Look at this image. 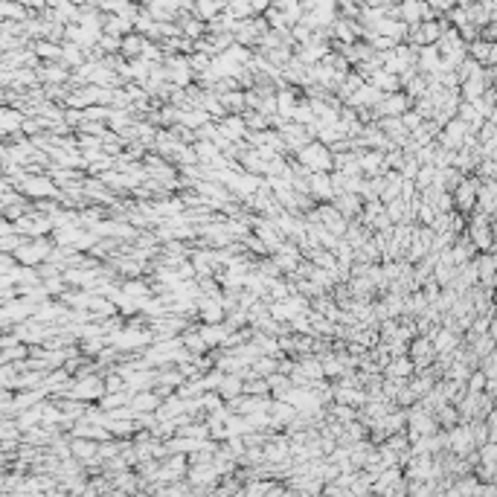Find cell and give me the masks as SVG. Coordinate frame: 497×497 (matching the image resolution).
Here are the masks:
<instances>
[{
	"instance_id": "6da1fadb",
	"label": "cell",
	"mask_w": 497,
	"mask_h": 497,
	"mask_svg": "<svg viewBox=\"0 0 497 497\" xmlns=\"http://www.w3.org/2000/svg\"><path fill=\"white\" fill-rule=\"evenodd\" d=\"M294 158L300 166H306L308 172H335V151H332V146L320 143V140L306 143Z\"/></svg>"
},
{
	"instance_id": "7a4b0ae2",
	"label": "cell",
	"mask_w": 497,
	"mask_h": 497,
	"mask_svg": "<svg viewBox=\"0 0 497 497\" xmlns=\"http://www.w3.org/2000/svg\"><path fill=\"white\" fill-rule=\"evenodd\" d=\"M18 189L26 198H32V201H44V198L62 201V187L55 183V178L50 172H26V178L18 183Z\"/></svg>"
},
{
	"instance_id": "3957f363",
	"label": "cell",
	"mask_w": 497,
	"mask_h": 497,
	"mask_svg": "<svg viewBox=\"0 0 497 497\" xmlns=\"http://www.w3.org/2000/svg\"><path fill=\"white\" fill-rule=\"evenodd\" d=\"M468 236H471V241L477 245V250H491V247H494V241H497V230L491 227L489 212L477 209L474 216L468 218Z\"/></svg>"
},
{
	"instance_id": "277c9868",
	"label": "cell",
	"mask_w": 497,
	"mask_h": 497,
	"mask_svg": "<svg viewBox=\"0 0 497 497\" xmlns=\"http://www.w3.org/2000/svg\"><path fill=\"white\" fill-rule=\"evenodd\" d=\"M445 30H448V24L439 21V18H428V21H422V24H413V26H410V32H407V44H413V47L436 44Z\"/></svg>"
},
{
	"instance_id": "5b68a950",
	"label": "cell",
	"mask_w": 497,
	"mask_h": 497,
	"mask_svg": "<svg viewBox=\"0 0 497 497\" xmlns=\"http://www.w3.org/2000/svg\"><path fill=\"white\" fill-rule=\"evenodd\" d=\"M35 308L38 303L30 300V297H15V300H6L3 303V311H0V320H3V329H12L15 323H24V320H30L35 315Z\"/></svg>"
},
{
	"instance_id": "8992f818",
	"label": "cell",
	"mask_w": 497,
	"mask_h": 497,
	"mask_svg": "<svg viewBox=\"0 0 497 497\" xmlns=\"http://www.w3.org/2000/svg\"><path fill=\"white\" fill-rule=\"evenodd\" d=\"M480 178H462L460 187L453 189V209H460L462 216H471L477 209V198H480Z\"/></svg>"
},
{
	"instance_id": "52a82bcc",
	"label": "cell",
	"mask_w": 497,
	"mask_h": 497,
	"mask_svg": "<svg viewBox=\"0 0 497 497\" xmlns=\"http://www.w3.org/2000/svg\"><path fill=\"white\" fill-rule=\"evenodd\" d=\"M477 448V439H474V428L468 422H460L448 428V451L451 453H460V457H468Z\"/></svg>"
},
{
	"instance_id": "ba28073f",
	"label": "cell",
	"mask_w": 497,
	"mask_h": 497,
	"mask_svg": "<svg viewBox=\"0 0 497 497\" xmlns=\"http://www.w3.org/2000/svg\"><path fill=\"white\" fill-rule=\"evenodd\" d=\"M221 294L224 291L198 297V320L201 323H224L227 320V308H224V297Z\"/></svg>"
},
{
	"instance_id": "9c48e42d",
	"label": "cell",
	"mask_w": 497,
	"mask_h": 497,
	"mask_svg": "<svg viewBox=\"0 0 497 497\" xmlns=\"http://www.w3.org/2000/svg\"><path fill=\"white\" fill-rule=\"evenodd\" d=\"M410 108H413V96L407 91H395V93L381 96V102L375 105V113H378V120L381 117H402V113H407Z\"/></svg>"
},
{
	"instance_id": "30bf717a",
	"label": "cell",
	"mask_w": 497,
	"mask_h": 497,
	"mask_svg": "<svg viewBox=\"0 0 497 497\" xmlns=\"http://www.w3.org/2000/svg\"><path fill=\"white\" fill-rule=\"evenodd\" d=\"M407 355L413 358L416 369H428V366L439 358V352H436V346H433V337H431V335H416L413 340H410Z\"/></svg>"
},
{
	"instance_id": "8fae6325",
	"label": "cell",
	"mask_w": 497,
	"mask_h": 497,
	"mask_svg": "<svg viewBox=\"0 0 497 497\" xmlns=\"http://www.w3.org/2000/svg\"><path fill=\"white\" fill-rule=\"evenodd\" d=\"M216 122H218L221 134L230 140V143H247L250 129H247L245 113H227V117H221V120H216Z\"/></svg>"
},
{
	"instance_id": "7c38bea8",
	"label": "cell",
	"mask_w": 497,
	"mask_h": 497,
	"mask_svg": "<svg viewBox=\"0 0 497 497\" xmlns=\"http://www.w3.org/2000/svg\"><path fill=\"white\" fill-rule=\"evenodd\" d=\"M308 195L315 198L317 204L323 201H335V180H332V172H311L308 175Z\"/></svg>"
},
{
	"instance_id": "4fadbf2b",
	"label": "cell",
	"mask_w": 497,
	"mask_h": 497,
	"mask_svg": "<svg viewBox=\"0 0 497 497\" xmlns=\"http://www.w3.org/2000/svg\"><path fill=\"white\" fill-rule=\"evenodd\" d=\"M26 117L30 113L15 108V105H6L3 111H0V134L3 137H15L24 131V125H26Z\"/></svg>"
},
{
	"instance_id": "5bb4252c",
	"label": "cell",
	"mask_w": 497,
	"mask_h": 497,
	"mask_svg": "<svg viewBox=\"0 0 497 497\" xmlns=\"http://www.w3.org/2000/svg\"><path fill=\"white\" fill-rule=\"evenodd\" d=\"M416 67L422 70L424 76H439L445 70L442 64V53H439L436 44H428V47H419V55H416Z\"/></svg>"
},
{
	"instance_id": "9a60e30c",
	"label": "cell",
	"mask_w": 497,
	"mask_h": 497,
	"mask_svg": "<svg viewBox=\"0 0 497 497\" xmlns=\"http://www.w3.org/2000/svg\"><path fill=\"white\" fill-rule=\"evenodd\" d=\"M38 79H41V84H70L73 73H70V67L64 62H41Z\"/></svg>"
},
{
	"instance_id": "2e32d148",
	"label": "cell",
	"mask_w": 497,
	"mask_h": 497,
	"mask_svg": "<svg viewBox=\"0 0 497 497\" xmlns=\"http://www.w3.org/2000/svg\"><path fill=\"white\" fill-rule=\"evenodd\" d=\"M366 82H369V84H375V88H378L381 93H395V91H404V88H402V76H399V73H393V70H387L384 64H381V67H375L373 73L366 76Z\"/></svg>"
},
{
	"instance_id": "e0dca14e",
	"label": "cell",
	"mask_w": 497,
	"mask_h": 497,
	"mask_svg": "<svg viewBox=\"0 0 497 497\" xmlns=\"http://www.w3.org/2000/svg\"><path fill=\"white\" fill-rule=\"evenodd\" d=\"M361 169H364V175H369V178L384 175L387 172V151H381V149H361Z\"/></svg>"
},
{
	"instance_id": "ac0fdd59",
	"label": "cell",
	"mask_w": 497,
	"mask_h": 497,
	"mask_svg": "<svg viewBox=\"0 0 497 497\" xmlns=\"http://www.w3.org/2000/svg\"><path fill=\"white\" fill-rule=\"evenodd\" d=\"M378 125H381V131H384L395 146H407L410 143V131H407V125H404V120L402 117H381V120H375Z\"/></svg>"
},
{
	"instance_id": "d6986e66",
	"label": "cell",
	"mask_w": 497,
	"mask_h": 497,
	"mask_svg": "<svg viewBox=\"0 0 497 497\" xmlns=\"http://www.w3.org/2000/svg\"><path fill=\"white\" fill-rule=\"evenodd\" d=\"M163 404V395L160 390H140L131 395V407H134V413H158V407Z\"/></svg>"
},
{
	"instance_id": "ffe728a7",
	"label": "cell",
	"mask_w": 497,
	"mask_h": 497,
	"mask_svg": "<svg viewBox=\"0 0 497 497\" xmlns=\"http://www.w3.org/2000/svg\"><path fill=\"white\" fill-rule=\"evenodd\" d=\"M381 96H384V93H381V91L375 88V84L364 82L361 88H358V91H355V93L346 99V105H352V108H375V105L381 102Z\"/></svg>"
},
{
	"instance_id": "44dd1931",
	"label": "cell",
	"mask_w": 497,
	"mask_h": 497,
	"mask_svg": "<svg viewBox=\"0 0 497 497\" xmlns=\"http://www.w3.org/2000/svg\"><path fill=\"white\" fill-rule=\"evenodd\" d=\"M468 55H474V59L482 64V67H491L497 64V41H486V38H477L468 44Z\"/></svg>"
},
{
	"instance_id": "7402d4cb",
	"label": "cell",
	"mask_w": 497,
	"mask_h": 497,
	"mask_svg": "<svg viewBox=\"0 0 497 497\" xmlns=\"http://www.w3.org/2000/svg\"><path fill=\"white\" fill-rule=\"evenodd\" d=\"M335 207L344 212V216L352 221V218H361V212H364V198L358 192H340L335 195Z\"/></svg>"
},
{
	"instance_id": "603a6c76",
	"label": "cell",
	"mask_w": 497,
	"mask_h": 497,
	"mask_svg": "<svg viewBox=\"0 0 497 497\" xmlns=\"http://www.w3.org/2000/svg\"><path fill=\"white\" fill-rule=\"evenodd\" d=\"M416 373H419V369H416V364H413L410 355H395V358L384 366V375H390V378H413Z\"/></svg>"
},
{
	"instance_id": "cb8c5ba5",
	"label": "cell",
	"mask_w": 497,
	"mask_h": 497,
	"mask_svg": "<svg viewBox=\"0 0 497 497\" xmlns=\"http://www.w3.org/2000/svg\"><path fill=\"white\" fill-rule=\"evenodd\" d=\"M149 47V35H143V32H129V35H122V50H120V55L122 59H140L143 55V50Z\"/></svg>"
},
{
	"instance_id": "d4e9b609",
	"label": "cell",
	"mask_w": 497,
	"mask_h": 497,
	"mask_svg": "<svg viewBox=\"0 0 497 497\" xmlns=\"http://www.w3.org/2000/svg\"><path fill=\"white\" fill-rule=\"evenodd\" d=\"M32 50L38 53L41 62H62L64 59V44H59V41H53V38L32 41Z\"/></svg>"
},
{
	"instance_id": "484cf974",
	"label": "cell",
	"mask_w": 497,
	"mask_h": 497,
	"mask_svg": "<svg viewBox=\"0 0 497 497\" xmlns=\"http://www.w3.org/2000/svg\"><path fill=\"white\" fill-rule=\"evenodd\" d=\"M245 393V375L241 373H224V378H221V384H218V395L224 402H230V399H236V395H241Z\"/></svg>"
},
{
	"instance_id": "4316f807",
	"label": "cell",
	"mask_w": 497,
	"mask_h": 497,
	"mask_svg": "<svg viewBox=\"0 0 497 497\" xmlns=\"http://www.w3.org/2000/svg\"><path fill=\"white\" fill-rule=\"evenodd\" d=\"M224 9H227V0H195V12H192V15L201 18L204 24H209V21H216Z\"/></svg>"
},
{
	"instance_id": "83f0119b",
	"label": "cell",
	"mask_w": 497,
	"mask_h": 497,
	"mask_svg": "<svg viewBox=\"0 0 497 497\" xmlns=\"http://www.w3.org/2000/svg\"><path fill=\"white\" fill-rule=\"evenodd\" d=\"M0 12H3V21H30V6L24 3V0H3V6H0Z\"/></svg>"
},
{
	"instance_id": "f1b7e54d",
	"label": "cell",
	"mask_w": 497,
	"mask_h": 497,
	"mask_svg": "<svg viewBox=\"0 0 497 497\" xmlns=\"http://www.w3.org/2000/svg\"><path fill=\"white\" fill-rule=\"evenodd\" d=\"M221 102H224V108L230 111V113H245L247 111V93L241 91V88H233V91L221 93Z\"/></svg>"
},
{
	"instance_id": "f546056e",
	"label": "cell",
	"mask_w": 497,
	"mask_h": 497,
	"mask_svg": "<svg viewBox=\"0 0 497 497\" xmlns=\"http://www.w3.org/2000/svg\"><path fill=\"white\" fill-rule=\"evenodd\" d=\"M30 355H32V346H30V344H24V340H18V344H12V346H3V349H0V364L26 361Z\"/></svg>"
},
{
	"instance_id": "4dcf8cb0",
	"label": "cell",
	"mask_w": 497,
	"mask_h": 497,
	"mask_svg": "<svg viewBox=\"0 0 497 497\" xmlns=\"http://www.w3.org/2000/svg\"><path fill=\"white\" fill-rule=\"evenodd\" d=\"M105 32H111V35H129V32H134V21L125 18V15H108L105 18Z\"/></svg>"
},
{
	"instance_id": "1f68e13d",
	"label": "cell",
	"mask_w": 497,
	"mask_h": 497,
	"mask_svg": "<svg viewBox=\"0 0 497 497\" xmlns=\"http://www.w3.org/2000/svg\"><path fill=\"white\" fill-rule=\"evenodd\" d=\"M245 120H247V129H250V131H265V129H274V125H271V117H268V113H262V111H253V108H247V111H245Z\"/></svg>"
},
{
	"instance_id": "d6a6232c",
	"label": "cell",
	"mask_w": 497,
	"mask_h": 497,
	"mask_svg": "<svg viewBox=\"0 0 497 497\" xmlns=\"http://www.w3.org/2000/svg\"><path fill=\"white\" fill-rule=\"evenodd\" d=\"M26 241L24 233H6V236H0V253H15L21 245Z\"/></svg>"
},
{
	"instance_id": "836d02e7",
	"label": "cell",
	"mask_w": 497,
	"mask_h": 497,
	"mask_svg": "<svg viewBox=\"0 0 497 497\" xmlns=\"http://www.w3.org/2000/svg\"><path fill=\"white\" fill-rule=\"evenodd\" d=\"M18 265H21V262H18L15 253H0V274H12Z\"/></svg>"
},
{
	"instance_id": "e575fe53",
	"label": "cell",
	"mask_w": 497,
	"mask_h": 497,
	"mask_svg": "<svg viewBox=\"0 0 497 497\" xmlns=\"http://www.w3.org/2000/svg\"><path fill=\"white\" fill-rule=\"evenodd\" d=\"M428 3L433 6V12H442V15H448V12L457 6V0H428Z\"/></svg>"
},
{
	"instance_id": "d590c367",
	"label": "cell",
	"mask_w": 497,
	"mask_h": 497,
	"mask_svg": "<svg viewBox=\"0 0 497 497\" xmlns=\"http://www.w3.org/2000/svg\"><path fill=\"white\" fill-rule=\"evenodd\" d=\"M393 0H364V6H390Z\"/></svg>"
},
{
	"instance_id": "8d00e7d4",
	"label": "cell",
	"mask_w": 497,
	"mask_h": 497,
	"mask_svg": "<svg viewBox=\"0 0 497 497\" xmlns=\"http://www.w3.org/2000/svg\"><path fill=\"white\" fill-rule=\"evenodd\" d=\"M489 332H491V337L497 340V317H491V326H489Z\"/></svg>"
}]
</instances>
